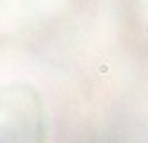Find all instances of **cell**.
<instances>
[{
    "label": "cell",
    "instance_id": "6da1fadb",
    "mask_svg": "<svg viewBox=\"0 0 148 143\" xmlns=\"http://www.w3.org/2000/svg\"><path fill=\"white\" fill-rule=\"evenodd\" d=\"M0 143H47V110L28 82H0Z\"/></svg>",
    "mask_w": 148,
    "mask_h": 143
}]
</instances>
